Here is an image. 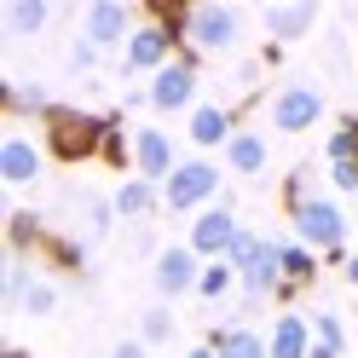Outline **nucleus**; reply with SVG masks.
Listing matches in <instances>:
<instances>
[{
    "label": "nucleus",
    "mask_w": 358,
    "mask_h": 358,
    "mask_svg": "<svg viewBox=\"0 0 358 358\" xmlns=\"http://www.w3.org/2000/svg\"><path fill=\"white\" fill-rule=\"evenodd\" d=\"M110 203H116L122 220H145L156 203H162V185H150V179H127V185H116V196H110Z\"/></svg>",
    "instance_id": "obj_19"
},
{
    "label": "nucleus",
    "mask_w": 358,
    "mask_h": 358,
    "mask_svg": "<svg viewBox=\"0 0 358 358\" xmlns=\"http://www.w3.org/2000/svg\"><path fill=\"white\" fill-rule=\"evenodd\" d=\"M24 312H29V318H47V312H58V289H52L47 278H35V289L24 295Z\"/></svg>",
    "instance_id": "obj_26"
},
{
    "label": "nucleus",
    "mask_w": 358,
    "mask_h": 358,
    "mask_svg": "<svg viewBox=\"0 0 358 358\" xmlns=\"http://www.w3.org/2000/svg\"><path fill=\"white\" fill-rule=\"evenodd\" d=\"M47 24H52V6H47V0H12V6H6V29H12V35H41Z\"/></svg>",
    "instance_id": "obj_20"
},
{
    "label": "nucleus",
    "mask_w": 358,
    "mask_h": 358,
    "mask_svg": "<svg viewBox=\"0 0 358 358\" xmlns=\"http://www.w3.org/2000/svg\"><path fill=\"white\" fill-rule=\"evenodd\" d=\"M208 347H214L220 358H272L266 335H260V329H249V324H220V329L208 335Z\"/></svg>",
    "instance_id": "obj_16"
},
{
    "label": "nucleus",
    "mask_w": 358,
    "mask_h": 358,
    "mask_svg": "<svg viewBox=\"0 0 358 358\" xmlns=\"http://www.w3.org/2000/svg\"><path fill=\"white\" fill-rule=\"evenodd\" d=\"M110 220H116V203H87V231L110 237Z\"/></svg>",
    "instance_id": "obj_28"
},
{
    "label": "nucleus",
    "mask_w": 358,
    "mask_h": 358,
    "mask_svg": "<svg viewBox=\"0 0 358 358\" xmlns=\"http://www.w3.org/2000/svg\"><path fill=\"white\" fill-rule=\"evenodd\" d=\"M145 99L150 110H162V116H179V110H196V58L191 52H179L162 76H150L145 87Z\"/></svg>",
    "instance_id": "obj_9"
},
{
    "label": "nucleus",
    "mask_w": 358,
    "mask_h": 358,
    "mask_svg": "<svg viewBox=\"0 0 358 358\" xmlns=\"http://www.w3.org/2000/svg\"><path fill=\"white\" fill-rule=\"evenodd\" d=\"M266 347H272V358H312V347H318L312 318H301V312H278V324H272V335H266Z\"/></svg>",
    "instance_id": "obj_14"
},
{
    "label": "nucleus",
    "mask_w": 358,
    "mask_h": 358,
    "mask_svg": "<svg viewBox=\"0 0 358 358\" xmlns=\"http://www.w3.org/2000/svg\"><path fill=\"white\" fill-rule=\"evenodd\" d=\"M93 64H99V47L93 41H76L70 47V70H93Z\"/></svg>",
    "instance_id": "obj_30"
},
{
    "label": "nucleus",
    "mask_w": 358,
    "mask_h": 358,
    "mask_svg": "<svg viewBox=\"0 0 358 358\" xmlns=\"http://www.w3.org/2000/svg\"><path fill=\"white\" fill-rule=\"evenodd\" d=\"M260 17H266V35L283 47V41L312 35V24H318V6H312V0H283V6H266Z\"/></svg>",
    "instance_id": "obj_15"
},
{
    "label": "nucleus",
    "mask_w": 358,
    "mask_h": 358,
    "mask_svg": "<svg viewBox=\"0 0 358 358\" xmlns=\"http://www.w3.org/2000/svg\"><path fill=\"white\" fill-rule=\"evenodd\" d=\"M289 220H295V237L306 243V249L335 255V249L347 243V214H341V203H335V196H312L301 173L289 179Z\"/></svg>",
    "instance_id": "obj_3"
},
{
    "label": "nucleus",
    "mask_w": 358,
    "mask_h": 358,
    "mask_svg": "<svg viewBox=\"0 0 358 358\" xmlns=\"http://www.w3.org/2000/svg\"><path fill=\"white\" fill-rule=\"evenodd\" d=\"M226 260H231L237 289H243L249 301H266V295H278V289H283V243H278V237H255V231H243V237H237V249H231Z\"/></svg>",
    "instance_id": "obj_4"
},
{
    "label": "nucleus",
    "mask_w": 358,
    "mask_h": 358,
    "mask_svg": "<svg viewBox=\"0 0 358 358\" xmlns=\"http://www.w3.org/2000/svg\"><path fill=\"white\" fill-rule=\"evenodd\" d=\"M185 41L196 52H237L243 47V12L237 6H185Z\"/></svg>",
    "instance_id": "obj_6"
},
{
    "label": "nucleus",
    "mask_w": 358,
    "mask_h": 358,
    "mask_svg": "<svg viewBox=\"0 0 358 358\" xmlns=\"http://www.w3.org/2000/svg\"><path fill=\"white\" fill-rule=\"evenodd\" d=\"M104 358H150V347L139 341V335H133V341H116V347H110Z\"/></svg>",
    "instance_id": "obj_31"
},
{
    "label": "nucleus",
    "mask_w": 358,
    "mask_h": 358,
    "mask_svg": "<svg viewBox=\"0 0 358 358\" xmlns=\"http://www.w3.org/2000/svg\"><path fill=\"white\" fill-rule=\"evenodd\" d=\"M185 358H220V352H214V347H208V341H203V347H191V352H185Z\"/></svg>",
    "instance_id": "obj_33"
},
{
    "label": "nucleus",
    "mask_w": 358,
    "mask_h": 358,
    "mask_svg": "<svg viewBox=\"0 0 358 358\" xmlns=\"http://www.w3.org/2000/svg\"><path fill=\"white\" fill-rule=\"evenodd\" d=\"M133 168H139V179H150V185H168V173L179 168L173 133H162V127H139V133H133Z\"/></svg>",
    "instance_id": "obj_11"
},
{
    "label": "nucleus",
    "mask_w": 358,
    "mask_h": 358,
    "mask_svg": "<svg viewBox=\"0 0 358 358\" xmlns=\"http://www.w3.org/2000/svg\"><path fill=\"white\" fill-rule=\"evenodd\" d=\"M329 185H335V191H352V196H358V162H329Z\"/></svg>",
    "instance_id": "obj_29"
},
{
    "label": "nucleus",
    "mask_w": 358,
    "mask_h": 358,
    "mask_svg": "<svg viewBox=\"0 0 358 358\" xmlns=\"http://www.w3.org/2000/svg\"><path fill=\"white\" fill-rule=\"evenodd\" d=\"M6 358H29V352H24V347H6Z\"/></svg>",
    "instance_id": "obj_34"
},
{
    "label": "nucleus",
    "mask_w": 358,
    "mask_h": 358,
    "mask_svg": "<svg viewBox=\"0 0 358 358\" xmlns=\"http://www.w3.org/2000/svg\"><path fill=\"white\" fill-rule=\"evenodd\" d=\"M231 283H237L231 260H208V266H203V283H196V295H203V301H226Z\"/></svg>",
    "instance_id": "obj_24"
},
{
    "label": "nucleus",
    "mask_w": 358,
    "mask_h": 358,
    "mask_svg": "<svg viewBox=\"0 0 358 358\" xmlns=\"http://www.w3.org/2000/svg\"><path fill=\"white\" fill-rule=\"evenodd\" d=\"M150 283H156V295H162V306L179 301V295H196V283H203V260L191 255V243H168V249L156 255V266H150Z\"/></svg>",
    "instance_id": "obj_10"
},
{
    "label": "nucleus",
    "mask_w": 358,
    "mask_h": 358,
    "mask_svg": "<svg viewBox=\"0 0 358 358\" xmlns=\"http://www.w3.org/2000/svg\"><path fill=\"white\" fill-rule=\"evenodd\" d=\"M179 41H185V12L156 6V17L139 24L133 41L122 47V70H127V76H162L168 64L179 58Z\"/></svg>",
    "instance_id": "obj_1"
},
{
    "label": "nucleus",
    "mask_w": 358,
    "mask_h": 358,
    "mask_svg": "<svg viewBox=\"0 0 358 358\" xmlns=\"http://www.w3.org/2000/svg\"><path fill=\"white\" fill-rule=\"evenodd\" d=\"M341 272H347V283H358V255H347V266H341Z\"/></svg>",
    "instance_id": "obj_32"
},
{
    "label": "nucleus",
    "mask_w": 358,
    "mask_h": 358,
    "mask_svg": "<svg viewBox=\"0 0 358 358\" xmlns=\"http://www.w3.org/2000/svg\"><path fill=\"white\" fill-rule=\"evenodd\" d=\"M41 168H47V156H41V145L29 139V133H6L0 139V179H6L12 191H24V185H35L41 179Z\"/></svg>",
    "instance_id": "obj_13"
},
{
    "label": "nucleus",
    "mask_w": 358,
    "mask_h": 358,
    "mask_svg": "<svg viewBox=\"0 0 358 358\" xmlns=\"http://www.w3.org/2000/svg\"><path fill=\"white\" fill-rule=\"evenodd\" d=\"M139 341L145 347H168L173 341V312L168 306H145L139 312Z\"/></svg>",
    "instance_id": "obj_23"
},
{
    "label": "nucleus",
    "mask_w": 358,
    "mask_h": 358,
    "mask_svg": "<svg viewBox=\"0 0 358 358\" xmlns=\"http://www.w3.org/2000/svg\"><path fill=\"white\" fill-rule=\"evenodd\" d=\"M226 162H231V173L255 179V173H266V162H272V150H266V139H260L255 127H237V133H231V145H226Z\"/></svg>",
    "instance_id": "obj_17"
},
{
    "label": "nucleus",
    "mask_w": 358,
    "mask_h": 358,
    "mask_svg": "<svg viewBox=\"0 0 358 358\" xmlns=\"http://www.w3.org/2000/svg\"><path fill=\"white\" fill-rule=\"evenodd\" d=\"M312 335H318V347H324V352H335V358L347 352V324L335 318V312H318V318H312Z\"/></svg>",
    "instance_id": "obj_25"
},
{
    "label": "nucleus",
    "mask_w": 358,
    "mask_h": 358,
    "mask_svg": "<svg viewBox=\"0 0 358 358\" xmlns=\"http://www.w3.org/2000/svg\"><path fill=\"white\" fill-rule=\"evenodd\" d=\"M47 150L58 162H87V156H104V139H110V116H93V110H76V104H52L47 110Z\"/></svg>",
    "instance_id": "obj_2"
},
{
    "label": "nucleus",
    "mask_w": 358,
    "mask_h": 358,
    "mask_svg": "<svg viewBox=\"0 0 358 358\" xmlns=\"http://www.w3.org/2000/svg\"><path fill=\"white\" fill-rule=\"evenodd\" d=\"M237 237H243V226H237V214H231V203H214V208H203V214H196L191 220V255L196 260H226L231 249H237Z\"/></svg>",
    "instance_id": "obj_7"
},
{
    "label": "nucleus",
    "mask_w": 358,
    "mask_h": 358,
    "mask_svg": "<svg viewBox=\"0 0 358 358\" xmlns=\"http://www.w3.org/2000/svg\"><path fill=\"white\" fill-rule=\"evenodd\" d=\"M318 278V255L306 243H283V289H306Z\"/></svg>",
    "instance_id": "obj_21"
},
{
    "label": "nucleus",
    "mask_w": 358,
    "mask_h": 358,
    "mask_svg": "<svg viewBox=\"0 0 358 358\" xmlns=\"http://www.w3.org/2000/svg\"><path fill=\"white\" fill-rule=\"evenodd\" d=\"M214 196H220V168L208 156H185V162L168 173V185H162V208L203 214V208H214Z\"/></svg>",
    "instance_id": "obj_5"
},
{
    "label": "nucleus",
    "mask_w": 358,
    "mask_h": 358,
    "mask_svg": "<svg viewBox=\"0 0 358 358\" xmlns=\"http://www.w3.org/2000/svg\"><path fill=\"white\" fill-rule=\"evenodd\" d=\"M41 243V226H35V214H12V249L24 255V249H35Z\"/></svg>",
    "instance_id": "obj_27"
},
{
    "label": "nucleus",
    "mask_w": 358,
    "mask_h": 358,
    "mask_svg": "<svg viewBox=\"0 0 358 358\" xmlns=\"http://www.w3.org/2000/svg\"><path fill=\"white\" fill-rule=\"evenodd\" d=\"M81 41H93V47H127L133 41V12L122 0H93L81 12Z\"/></svg>",
    "instance_id": "obj_12"
},
{
    "label": "nucleus",
    "mask_w": 358,
    "mask_h": 358,
    "mask_svg": "<svg viewBox=\"0 0 358 358\" xmlns=\"http://www.w3.org/2000/svg\"><path fill=\"white\" fill-rule=\"evenodd\" d=\"M35 289V278H29V260L24 255H6V283H0V295H6V306H24V295Z\"/></svg>",
    "instance_id": "obj_22"
},
{
    "label": "nucleus",
    "mask_w": 358,
    "mask_h": 358,
    "mask_svg": "<svg viewBox=\"0 0 358 358\" xmlns=\"http://www.w3.org/2000/svg\"><path fill=\"white\" fill-rule=\"evenodd\" d=\"M231 110L226 104H196L191 110V145H203V150H214V145H231Z\"/></svg>",
    "instance_id": "obj_18"
},
{
    "label": "nucleus",
    "mask_w": 358,
    "mask_h": 358,
    "mask_svg": "<svg viewBox=\"0 0 358 358\" xmlns=\"http://www.w3.org/2000/svg\"><path fill=\"white\" fill-rule=\"evenodd\" d=\"M352 127H358V116H352Z\"/></svg>",
    "instance_id": "obj_36"
},
{
    "label": "nucleus",
    "mask_w": 358,
    "mask_h": 358,
    "mask_svg": "<svg viewBox=\"0 0 358 358\" xmlns=\"http://www.w3.org/2000/svg\"><path fill=\"white\" fill-rule=\"evenodd\" d=\"M312 358H335V352H324V347H312Z\"/></svg>",
    "instance_id": "obj_35"
},
{
    "label": "nucleus",
    "mask_w": 358,
    "mask_h": 358,
    "mask_svg": "<svg viewBox=\"0 0 358 358\" xmlns=\"http://www.w3.org/2000/svg\"><path fill=\"white\" fill-rule=\"evenodd\" d=\"M266 110H272V127L278 133H312V127L324 122V93L312 81H289V87L272 93Z\"/></svg>",
    "instance_id": "obj_8"
}]
</instances>
